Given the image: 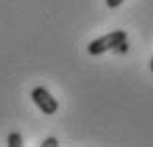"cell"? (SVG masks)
<instances>
[{
	"label": "cell",
	"mask_w": 153,
	"mask_h": 147,
	"mask_svg": "<svg viewBox=\"0 0 153 147\" xmlns=\"http://www.w3.org/2000/svg\"><path fill=\"white\" fill-rule=\"evenodd\" d=\"M127 40V34H125L123 30H115V32H109L105 36H100L96 38L94 42H90L88 46V52H90V56H100L103 52H109V50H115L121 42Z\"/></svg>",
	"instance_id": "6da1fadb"
},
{
	"label": "cell",
	"mask_w": 153,
	"mask_h": 147,
	"mask_svg": "<svg viewBox=\"0 0 153 147\" xmlns=\"http://www.w3.org/2000/svg\"><path fill=\"white\" fill-rule=\"evenodd\" d=\"M32 102H34L36 108L42 113H46V115H54V113L58 111V99L52 96L46 88H42V85H38V88L32 90Z\"/></svg>",
	"instance_id": "7a4b0ae2"
},
{
	"label": "cell",
	"mask_w": 153,
	"mask_h": 147,
	"mask_svg": "<svg viewBox=\"0 0 153 147\" xmlns=\"http://www.w3.org/2000/svg\"><path fill=\"white\" fill-rule=\"evenodd\" d=\"M8 147H22V135L16 133V131H12L10 135H8Z\"/></svg>",
	"instance_id": "3957f363"
},
{
	"label": "cell",
	"mask_w": 153,
	"mask_h": 147,
	"mask_svg": "<svg viewBox=\"0 0 153 147\" xmlns=\"http://www.w3.org/2000/svg\"><path fill=\"white\" fill-rule=\"evenodd\" d=\"M42 147H58V139L56 137H46L42 141Z\"/></svg>",
	"instance_id": "277c9868"
},
{
	"label": "cell",
	"mask_w": 153,
	"mask_h": 147,
	"mask_svg": "<svg viewBox=\"0 0 153 147\" xmlns=\"http://www.w3.org/2000/svg\"><path fill=\"white\" fill-rule=\"evenodd\" d=\"M121 2H125V0H105L108 8H117V6H121Z\"/></svg>",
	"instance_id": "5b68a950"
},
{
	"label": "cell",
	"mask_w": 153,
	"mask_h": 147,
	"mask_svg": "<svg viewBox=\"0 0 153 147\" xmlns=\"http://www.w3.org/2000/svg\"><path fill=\"white\" fill-rule=\"evenodd\" d=\"M149 68H151V72H153V58H151V64H149Z\"/></svg>",
	"instance_id": "8992f818"
}]
</instances>
